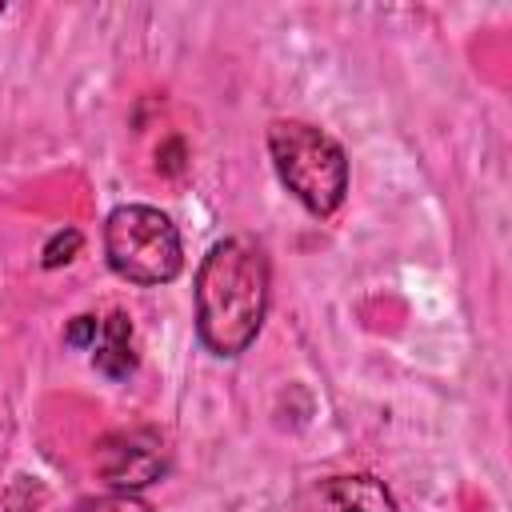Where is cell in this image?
Wrapping results in <instances>:
<instances>
[{"label":"cell","mask_w":512,"mask_h":512,"mask_svg":"<svg viewBox=\"0 0 512 512\" xmlns=\"http://www.w3.org/2000/svg\"><path fill=\"white\" fill-rule=\"evenodd\" d=\"M136 336H132V320L124 312H112L100 320L96 344H92V364L96 372H104L108 380H128L136 372Z\"/></svg>","instance_id":"8992f818"},{"label":"cell","mask_w":512,"mask_h":512,"mask_svg":"<svg viewBox=\"0 0 512 512\" xmlns=\"http://www.w3.org/2000/svg\"><path fill=\"white\" fill-rule=\"evenodd\" d=\"M0 16H4V4H0Z\"/></svg>","instance_id":"30bf717a"},{"label":"cell","mask_w":512,"mask_h":512,"mask_svg":"<svg viewBox=\"0 0 512 512\" xmlns=\"http://www.w3.org/2000/svg\"><path fill=\"white\" fill-rule=\"evenodd\" d=\"M72 512H152L136 492H108V496H92L80 500Z\"/></svg>","instance_id":"52a82bcc"},{"label":"cell","mask_w":512,"mask_h":512,"mask_svg":"<svg viewBox=\"0 0 512 512\" xmlns=\"http://www.w3.org/2000/svg\"><path fill=\"white\" fill-rule=\"evenodd\" d=\"M96 332H100V316H76L64 332V344L72 348H92L96 344Z\"/></svg>","instance_id":"9c48e42d"},{"label":"cell","mask_w":512,"mask_h":512,"mask_svg":"<svg viewBox=\"0 0 512 512\" xmlns=\"http://www.w3.org/2000/svg\"><path fill=\"white\" fill-rule=\"evenodd\" d=\"M96 468L116 492H136L168 468V452L160 432L152 428H132V432H112L96 448Z\"/></svg>","instance_id":"277c9868"},{"label":"cell","mask_w":512,"mask_h":512,"mask_svg":"<svg viewBox=\"0 0 512 512\" xmlns=\"http://www.w3.org/2000/svg\"><path fill=\"white\" fill-rule=\"evenodd\" d=\"M104 256L128 284H168L184 268V244L168 212L152 204H120L104 220Z\"/></svg>","instance_id":"3957f363"},{"label":"cell","mask_w":512,"mask_h":512,"mask_svg":"<svg viewBox=\"0 0 512 512\" xmlns=\"http://www.w3.org/2000/svg\"><path fill=\"white\" fill-rule=\"evenodd\" d=\"M80 244H84V236L76 232V228H64V232H56L48 244H44V268H60V264H68L76 252H80Z\"/></svg>","instance_id":"ba28073f"},{"label":"cell","mask_w":512,"mask_h":512,"mask_svg":"<svg viewBox=\"0 0 512 512\" xmlns=\"http://www.w3.org/2000/svg\"><path fill=\"white\" fill-rule=\"evenodd\" d=\"M272 268L256 240L228 236L196 268V336L216 356H240L264 324Z\"/></svg>","instance_id":"6da1fadb"},{"label":"cell","mask_w":512,"mask_h":512,"mask_svg":"<svg viewBox=\"0 0 512 512\" xmlns=\"http://www.w3.org/2000/svg\"><path fill=\"white\" fill-rule=\"evenodd\" d=\"M324 512H400L376 476H332L320 484Z\"/></svg>","instance_id":"5b68a950"},{"label":"cell","mask_w":512,"mask_h":512,"mask_svg":"<svg viewBox=\"0 0 512 512\" xmlns=\"http://www.w3.org/2000/svg\"><path fill=\"white\" fill-rule=\"evenodd\" d=\"M268 152H272L280 184L312 216H332L344 204L348 156L328 132L312 128L304 120H272L268 124Z\"/></svg>","instance_id":"7a4b0ae2"}]
</instances>
